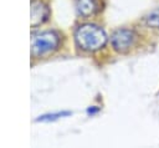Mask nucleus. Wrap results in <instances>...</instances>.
Wrapping results in <instances>:
<instances>
[{
	"mask_svg": "<svg viewBox=\"0 0 159 148\" xmlns=\"http://www.w3.org/2000/svg\"><path fill=\"white\" fill-rule=\"evenodd\" d=\"M48 17V9L40 1L31 2V25L37 26Z\"/></svg>",
	"mask_w": 159,
	"mask_h": 148,
	"instance_id": "nucleus-4",
	"label": "nucleus"
},
{
	"mask_svg": "<svg viewBox=\"0 0 159 148\" xmlns=\"http://www.w3.org/2000/svg\"><path fill=\"white\" fill-rule=\"evenodd\" d=\"M77 10L83 16H89L96 11V2L94 0H77Z\"/></svg>",
	"mask_w": 159,
	"mask_h": 148,
	"instance_id": "nucleus-5",
	"label": "nucleus"
},
{
	"mask_svg": "<svg viewBox=\"0 0 159 148\" xmlns=\"http://www.w3.org/2000/svg\"><path fill=\"white\" fill-rule=\"evenodd\" d=\"M75 37H76L78 46L86 51L99 50L107 42V36L104 31L101 27L96 25H91V24L80 26L76 30Z\"/></svg>",
	"mask_w": 159,
	"mask_h": 148,
	"instance_id": "nucleus-1",
	"label": "nucleus"
},
{
	"mask_svg": "<svg viewBox=\"0 0 159 148\" xmlns=\"http://www.w3.org/2000/svg\"><path fill=\"white\" fill-rule=\"evenodd\" d=\"M58 36L52 31H45L32 37V55L41 56L53 51L58 46Z\"/></svg>",
	"mask_w": 159,
	"mask_h": 148,
	"instance_id": "nucleus-2",
	"label": "nucleus"
},
{
	"mask_svg": "<svg viewBox=\"0 0 159 148\" xmlns=\"http://www.w3.org/2000/svg\"><path fill=\"white\" fill-rule=\"evenodd\" d=\"M145 22L153 29H159V7L150 11V14L145 17Z\"/></svg>",
	"mask_w": 159,
	"mask_h": 148,
	"instance_id": "nucleus-6",
	"label": "nucleus"
},
{
	"mask_svg": "<svg viewBox=\"0 0 159 148\" xmlns=\"http://www.w3.org/2000/svg\"><path fill=\"white\" fill-rule=\"evenodd\" d=\"M133 41H134V34L128 29H119L111 37L112 46L118 52L127 51L132 46Z\"/></svg>",
	"mask_w": 159,
	"mask_h": 148,
	"instance_id": "nucleus-3",
	"label": "nucleus"
}]
</instances>
